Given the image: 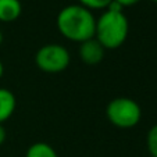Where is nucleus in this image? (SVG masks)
Wrapping results in <instances>:
<instances>
[{
    "label": "nucleus",
    "mask_w": 157,
    "mask_h": 157,
    "mask_svg": "<svg viewBox=\"0 0 157 157\" xmlns=\"http://www.w3.org/2000/svg\"><path fill=\"white\" fill-rule=\"evenodd\" d=\"M56 25L61 36L75 43H82L95 38L96 18L90 10L81 4L63 7L57 14Z\"/></svg>",
    "instance_id": "f257e3e1"
},
{
    "label": "nucleus",
    "mask_w": 157,
    "mask_h": 157,
    "mask_svg": "<svg viewBox=\"0 0 157 157\" xmlns=\"http://www.w3.org/2000/svg\"><path fill=\"white\" fill-rule=\"evenodd\" d=\"M129 33V22L124 11L104 10L96 18L95 39L104 49H118L125 43Z\"/></svg>",
    "instance_id": "f03ea898"
},
{
    "label": "nucleus",
    "mask_w": 157,
    "mask_h": 157,
    "mask_svg": "<svg viewBox=\"0 0 157 157\" xmlns=\"http://www.w3.org/2000/svg\"><path fill=\"white\" fill-rule=\"evenodd\" d=\"M106 117L110 124L121 129L136 127L142 118V109L131 98H116L106 107Z\"/></svg>",
    "instance_id": "7ed1b4c3"
},
{
    "label": "nucleus",
    "mask_w": 157,
    "mask_h": 157,
    "mask_svg": "<svg viewBox=\"0 0 157 157\" xmlns=\"http://www.w3.org/2000/svg\"><path fill=\"white\" fill-rule=\"evenodd\" d=\"M71 54L63 44H43L35 54V64L40 71L48 74H59L68 68Z\"/></svg>",
    "instance_id": "20e7f679"
},
{
    "label": "nucleus",
    "mask_w": 157,
    "mask_h": 157,
    "mask_svg": "<svg viewBox=\"0 0 157 157\" xmlns=\"http://www.w3.org/2000/svg\"><path fill=\"white\" fill-rule=\"evenodd\" d=\"M104 52H106V49L95 38H90L79 43V49H78V54H79L81 60L88 65L99 64L104 59Z\"/></svg>",
    "instance_id": "39448f33"
},
{
    "label": "nucleus",
    "mask_w": 157,
    "mask_h": 157,
    "mask_svg": "<svg viewBox=\"0 0 157 157\" xmlns=\"http://www.w3.org/2000/svg\"><path fill=\"white\" fill-rule=\"evenodd\" d=\"M17 99L15 95L7 88H0V124L6 122L14 114Z\"/></svg>",
    "instance_id": "423d86ee"
},
{
    "label": "nucleus",
    "mask_w": 157,
    "mask_h": 157,
    "mask_svg": "<svg viewBox=\"0 0 157 157\" xmlns=\"http://www.w3.org/2000/svg\"><path fill=\"white\" fill-rule=\"evenodd\" d=\"M22 13L20 0H0V22H13Z\"/></svg>",
    "instance_id": "0eeeda50"
},
{
    "label": "nucleus",
    "mask_w": 157,
    "mask_h": 157,
    "mask_svg": "<svg viewBox=\"0 0 157 157\" xmlns=\"http://www.w3.org/2000/svg\"><path fill=\"white\" fill-rule=\"evenodd\" d=\"M25 157H59L52 145L46 142H35L28 147Z\"/></svg>",
    "instance_id": "6e6552de"
},
{
    "label": "nucleus",
    "mask_w": 157,
    "mask_h": 157,
    "mask_svg": "<svg viewBox=\"0 0 157 157\" xmlns=\"http://www.w3.org/2000/svg\"><path fill=\"white\" fill-rule=\"evenodd\" d=\"M146 147L150 157H157V124L153 125L146 135Z\"/></svg>",
    "instance_id": "1a4fd4ad"
},
{
    "label": "nucleus",
    "mask_w": 157,
    "mask_h": 157,
    "mask_svg": "<svg viewBox=\"0 0 157 157\" xmlns=\"http://www.w3.org/2000/svg\"><path fill=\"white\" fill-rule=\"evenodd\" d=\"M78 2H79L78 4L93 11V10H106L113 0H78Z\"/></svg>",
    "instance_id": "9d476101"
},
{
    "label": "nucleus",
    "mask_w": 157,
    "mask_h": 157,
    "mask_svg": "<svg viewBox=\"0 0 157 157\" xmlns=\"http://www.w3.org/2000/svg\"><path fill=\"white\" fill-rule=\"evenodd\" d=\"M114 2H117V3H118L122 9H125V7H131V6L138 4L140 0H114Z\"/></svg>",
    "instance_id": "9b49d317"
},
{
    "label": "nucleus",
    "mask_w": 157,
    "mask_h": 157,
    "mask_svg": "<svg viewBox=\"0 0 157 157\" xmlns=\"http://www.w3.org/2000/svg\"><path fill=\"white\" fill-rule=\"evenodd\" d=\"M6 136H7L6 128L3 127V124H0V146L4 143V140H6Z\"/></svg>",
    "instance_id": "f8f14e48"
},
{
    "label": "nucleus",
    "mask_w": 157,
    "mask_h": 157,
    "mask_svg": "<svg viewBox=\"0 0 157 157\" xmlns=\"http://www.w3.org/2000/svg\"><path fill=\"white\" fill-rule=\"evenodd\" d=\"M3 74H4V67H3L2 60H0V79H2V77H3Z\"/></svg>",
    "instance_id": "ddd939ff"
},
{
    "label": "nucleus",
    "mask_w": 157,
    "mask_h": 157,
    "mask_svg": "<svg viewBox=\"0 0 157 157\" xmlns=\"http://www.w3.org/2000/svg\"><path fill=\"white\" fill-rule=\"evenodd\" d=\"M3 32H2V29H0V46H2V43H3Z\"/></svg>",
    "instance_id": "4468645a"
},
{
    "label": "nucleus",
    "mask_w": 157,
    "mask_h": 157,
    "mask_svg": "<svg viewBox=\"0 0 157 157\" xmlns=\"http://www.w3.org/2000/svg\"><path fill=\"white\" fill-rule=\"evenodd\" d=\"M150 2H153V3H157V0H150Z\"/></svg>",
    "instance_id": "2eb2a0df"
}]
</instances>
